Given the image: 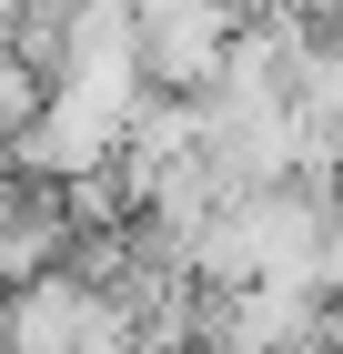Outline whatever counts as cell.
<instances>
[{
	"instance_id": "obj_1",
	"label": "cell",
	"mask_w": 343,
	"mask_h": 354,
	"mask_svg": "<svg viewBox=\"0 0 343 354\" xmlns=\"http://www.w3.org/2000/svg\"><path fill=\"white\" fill-rule=\"evenodd\" d=\"M242 0H132V61L141 91H192L212 71V51L233 41Z\"/></svg>"
},
{
	"instance_id": "obj_2",
	"label": "cell",
	"mask_w": 343,
	"mask_h": 354,
	"mask_svg": "<svg viewBox=\"0 0 343 354\" xmlns=\"http://www.w3.org/2000/svg\"><path fill=\"white\" fill-rule=\"evenodd\" d=\"M81 314H91V283L71 263L30 273L21 294H0V354H81Z\"/></svg>"
}]
</instances>
